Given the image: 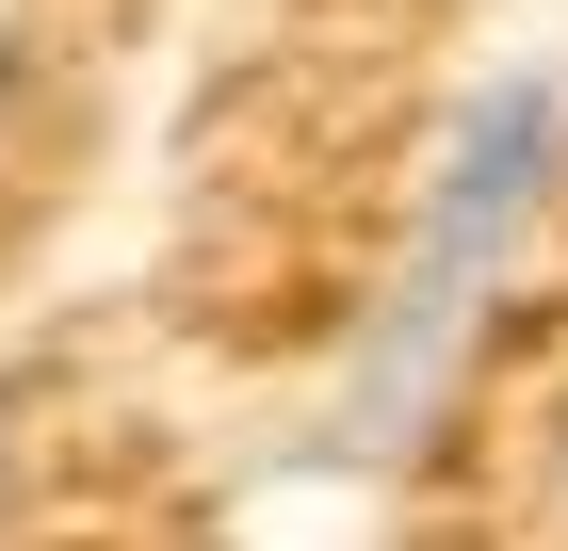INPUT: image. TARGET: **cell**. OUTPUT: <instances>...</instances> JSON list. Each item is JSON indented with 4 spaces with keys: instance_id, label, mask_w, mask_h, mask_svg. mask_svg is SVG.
Wrapping results in <instances>:
<instances>
[{
    "instance_id": "6da1fadb",
    "label": "cell",
    "mask_w": 568,
    "mask_h": 551,
    "mask_svg": "<svg viewBox=\"0 0 568 551\" xmlns=\"http://www.w3.org/2000/svg\"><path fill=\"white\" fill-rule=\"evenodd\" d=\"M552 195H568V65H487L438 114V163H423V212H406V259L374 293V325L342 340V389H325V438H308L325 470L423 455L438 389H455L471 325L504 308L520 244L552 227Z\"/></svg>"
},
{
    "instance_id": "7a4b0ae2",
    "label": "cell",
    "mask_w": 568,
    "mask_h": 551,
    "mask_svg": "<svg viewBox=\"0 0 568 551\" xmlns=\"http://www.w3.org/2000/svg\"><path fill=\"white\" fill-rule=\"evenodd\" d=\"M552 535H568V422H552Z\"/></svg>"
}]
</instances>
